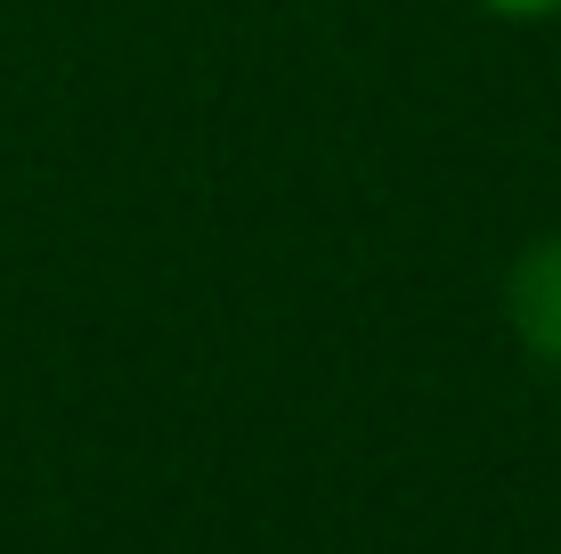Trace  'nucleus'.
Segmentation results:
<instances>
[{"instance_id": "2", "label": "nucleus", "mask_w": 561, "mask_h": 554, "mask_svg": "<svg viewBox=\"0 0 561 554\" xmlns=\"http://www.w3.org/2000/svg\"><path fill=\"white\" fill-rule=\"evenodd\" d=\"M489 16H561V0H480Z\"/></svg>"}, {"instance_id": "1", "label": "nucleus", "mask_w": 561, "mask_h": 554, "mask_svg": "<svg viewBox=\"0 0 561 554\" xmlns=\"http://www.w3.org/2000/svg\"><path fill=\"white\" fill-rule=\"evenodd\" d=\"M505 318L537 368H561V237H537L505 270Z\"/></svg>"}]
</instances>
